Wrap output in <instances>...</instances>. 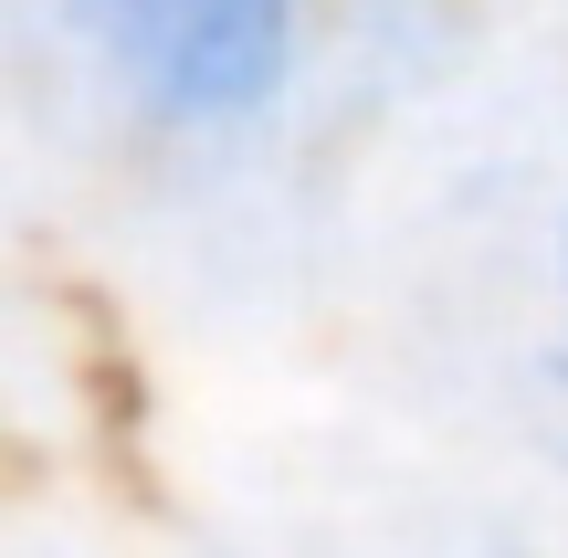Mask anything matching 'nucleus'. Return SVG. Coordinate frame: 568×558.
<instances>
[{
  "label": "nucleus",
  "mask_w": 568,
  "mask_h": 558,
  "mask_svg": "<svg viewBox=\"0 0 568 558\" xmlns=\"http://www.w3.org/2000/svg\"><path fill=\"white\" fill-rule=\"evenodd\" d=\"M105 95L169 138H232L274 116L305 63V0H74Z\"/></svg>",
  "instance_id": "nucleus-1"
},
{
  "label": "nucleus",
  "mask_w": 568,
  "mask_h": 558,
  "mask_svg": "<svg viewBox=\"0 0 568 558\" xmlns=\"http://www.w3.org/2000/svg\"><path fill=\"white\" fill-rule=\"evenodd\" d=\"M558 306H568V222H558Z\"/></svg>",
  "instance_id": "nucleus-2"
}]
</instances>
